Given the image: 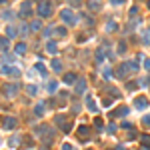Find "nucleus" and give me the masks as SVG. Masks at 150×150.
I'll list each match as a JSON object with an SVG mask.
<instances>
[{
  "mask_svg": "<svg viewBox=\"0 0 150 150\" xmlns=\"http://www.w3.org/2000/svg\"><path fill=\"white\" fill-rule=\"evenodd\" d=\"M136 70H138V64L130 60V62H124V64H120V66H118L116 76H118V78H126L130 72H136Z\"/></svg>",
  "mask_w": 150,
  "mask_h": 150,
  "instance_id": "1",
  "label": "nucleus"
},
{
  "mask_svg": "<svg viewBox=\"0 0 150 150\" xmlns=\"http://www.w3.org/2000/svg\"><path fill=\"white\" fill-rule=\"evenodd\" d=\"M36 134L40 136V138H44V142H46V144H50V142L54 140V130H52L50 126H46V124L38 126V128H36Z\"/></svg>",
  "mask_w": 150,
  "mask_h": 150,
  "instance_id": "2",
  "label": "nucleus"
},
{
  "mask_svg": "<svg viewBox=\"0 0 150 150\" xmlns=\"http://www.w3.org/2000/svg\"><path fill=\"white\" fill-rule=\"evenodd\" d=\"M38 16H44V18L52 16V2L50 0H42L38 4Z\"/></svg>",
  "mask_w": 150,
  "mask_h": 150,
  "instance_id": "3",
  "label": "nucleus"
},
{
  "mask_svg": "<svg viewBox=\"0 0 150 150\" xmlns=\"http://www.w3.org/2000/svg\"><path fill=\"white\" fill-rule=\"evenodd\" d=\"M54 124H56V126H60L64 132H70V128H72V122H66V118H64L62 114H58V116L54 118Z\"/></svg>",
  "mask_w": 150,
  "mask_h": 150,
  "instance_id": "4",
  "label": "nucleus"
},
{
  "mask_svg": "<svg viewBox=\"0 0 150 150\" xmlns=\"http://www.w3.org/2000/svg\"><path fill=\"white\" fill-rule=\"evenodd\" d=\"M60 16H62V20H64L66 24H76V20H78V18L74 16V12L68 10V8H64V10L60 12Z\"/></svg>",
  "mask_w": 150,
  "mask_h": 150,
  "instance_id": "5",
  "label": "nucleus"
},
{
  "mask_svg": "<svg viewBox=\"0 0 150 150\" xmlns=\"http://www.w3.org/2000/svg\"><path fill=\"white\" fill-rule=\"evenodd\" d=\"M20 16H22V18L32 16V2H30V0L22 2V6H20Z\"/></svg>",
  "mask_w": 150,
  "mask_h": 150,
  "instance_id": "6",
  "label": "nucleus"
},
{
  "mask_svg": "<svg viewBox=\"0 0 150 150\" xmlns=\"http://www.w3.org/2000/svg\"><path fill=\"white\" fill-rule=\"evenodd\" d=\"M148 106V100L144 98V96H138V98H134V108L136 110H144Z\"/></svg>",
  "mask_w": 150,
  "mask_h": 150,
  "instance_id": "7",
  "label": "nucleus"
},
{
  "mask_svg": "<svg viewBox=\"0 0 150 150\" xmlns=\"http://www.w3.org/2000/svg\"><path fill=\"white\" fill-rule=\"evenodd\" d=\"M18 90H20V86H18V84H6V86H4V92H6L8 96H14Z\"/></svg>",
  "mask_w": 150,
  "mask_h": 150,
  "instance_id": "8",
  "label": "nucleus"
},
{
  "mask_svg": "<svg viewBox=\"0 0 150 150\" xmlns=\"http://www.w3.org/2000/svg\"><path fill=\"white\" fill-rule=\"evenodd\" d=\"M88 136H90V128H88L86 124H84V126H80V128H78V138H80V140H84V138H88Z\"/></svg>",
  "mask_w": 150,
  "mask_h": 150,
  "instance_id": "9",
  "label": "nucleus"
},
{
  "mask_svg": "<svg viewBox=\"0 0 150 150\" xmlns=\"http://www.w3.org/2000/svg\"><path fill=\"white\" fill-rule=\"evenodd\" d=\"M4 128H8V130H12V128H16V118H4Z\"/></svg>",
  "mask_w": 150,
  "mask_h": 150,
  "instance_id": "10",
  "label": "nucleus"
},
{
  "mask_svg": "<svg viewBox=\"0 0 150 150\" xmlns=\"http://www.w3.org/2000/svg\"><path fill=\"white\" fill-rule=\"evenodd\" d=\"M126 114H128V108H126V106H120V108H116L110 116H112V118H116V116H126Z\"/></svg>",
  "mask_w": 150,
  "mask_h": 150,
  "instance_id": "11",
  "label": "nucleus"
},
{
  "mask_svg": "<svg viewBox=\"0 0 150 150\" xmlns=\"http://www.w3.org/2000/svg\"><path fill=\"white\" fill-rule=\"evenodd\" d=\"M88 8L96 12V10H100V8H102V4H100V0H88Z\"/></svg>",
  "mask_w": 150,
  "mask_h": 150,
  "instance_id": "12",
  "label": "nucleus"
},
{
  "mask_svg": "<svg viewBox=\"0 0 150 150\" xmlns=\"http://www.w3.org/2000/svg\"><path fill=\"white\" fill-rule=\"evenodd\" d=\"M2 72H4V74H10V76H20V72H18L16 68H10V66H4Z\"/></svg>",
  "mask_w": 150,
  "mask_h": 150,
  "instance_id": "13",
  "label": "nucleus"
},
{
  "mask_svg": "<svg viewBox=\"0 0 150 150\" xmlns=\"http://www.w3.org/2000/svg\"><path fill=\"white\" fill-rule=\"evenodd\" d=\"M84 90H86V80H78V82H76V92L82 94Z\"/></svg>",
  "mask_w": 150,
  "mask_h": 150,
  "instance_id": "14",
  "label": "nucleus"
},
{
  "mask_svg": "<svg viewBox=\"0 0 150 150\" xmlns=\"http://www.w3.org/2000/svg\"><path fill=\"white\" fill-rule=\"evenodd\" d=\"M86 106H88V110L90 112H96L98 108H96V104H94V100L90 98V96H86Z\"/></svg>",
  "mask_w": 150,
  "mask_h": 150,
  "instance_id": "15",
  "label": "nucleus"
},
{
  "mask_svg": "<svg viewBox=\"0 0 150 150\" xmlns=\"http://www.w3.org/2000/svg\"><path fill=\"white\" fill-rule=\"evenodd\" d=\"M64 82H66V84H74V82H76V74H74V72L64 74Z\"/></svg>",
  "mask_w": 150,
  "mask_h": 150,
  "instance_id": "16",
  "label": "nucleus"
},
{
  "mask_svg": "<svg viewBox=\"0 0 150 150\" xmlns=\"http://www.w3.org/2000/svg\"><path fill=\"white\" fill-rule=\"evenodd\" d=\"M46 50H48L50 54H56V52H58V48H56V42H48V44H46Z\"/></svg>",
  "mask_w": 150,
  "mask_h": 150,
  "instance_id": "17",
  "label": "nucleus"
},
{
  "mask_svg": "<svg viewBox=\"0 0 150 150\" xmlns=\"http://www.w3.org/2000/svg\"><path fill=\"white\" fill-rule=\"evenodd\" d=\"M24 52H26V44H24V42L16 44V54H24Z\"/></svg>",
  "mask_w": 150,
  "mask_h": 150,
  "instance_id": "18",
  "label": "nucleus"
},
{
  "mask_svg": "<svg viewBox=\"0 0 150 150\" xmlns=\"http://www.w3.org/2000/svg\"><path fill=\"white\" fill-rule=\"evenodd\" d=\"M140 142H142L144 146H148V148H150V136H148V134H142V136H140Z\"/></svg>",
  "mask_w": 150,
  "mask_h": 150,
  "instance_id": "19",
  "label": "nucleus"
},
{
  "mask_svg": "<svg viewBox=\"0 0 150 150\" xmlns=\"http://www.w3.org/2000/svg\"><path fill=\"white\" fill-rule=\"evenodd\" d=\"M52 70H54V72H62V64H60L58 60H54V62H52Z\"/></svg>",
  "mask_w": 150,
  "mask_h": 150,
  "instance_id": "20",
  "label": "nucleus"
},
{
  "mask_svg": "<svg viewBox=\"0 0 150 150\" xmlns=\"http://www.w3.org/2000/svg\"><path fill=\"white\" fill-rule=\"evenodd\" d=\"M6 48H8V38L0 36V50H6Z\"/></svg>",
  "mask_w": 150,
  "mask_h": 150,
  "instance_id": "21",
  "label": "nucleus"
},
{
  "mask_svg": "<svg viewBox=\"0 0 150 150\" xmlns=\"http://www.w3.org/2000/svg\"><path fill=\"white\" fill-rule=\"evenodd\" d=\"M42 28V24H40V20H34L32 24H30V30H40Z\"/></svg>",
  "mask_w": 150,
  "mask_h": 150,
  "instance_id": "22",
  "label": "nucleus"
},
{
  "mask_svg": "<svg viewBox=\"0 0 150 150\" xmlns=\"http://www.w3.org/2000/svg\"><path fill=\"white\" fill-rule=\"evenodd\" d=\"M36 70L40 72V76H46V68H44V64H40V62H38V64H36Z\"/></svg>",
  "mask_w": 150,
  "mask_h": 150,
  "instance_id": "23",
  "label": "nucleus"
},
{
  "mask_svg": "<svg viewBox=\"0 0 150 150\" xmlns=\"http://www.w3.org/2000/svg\"><path fill=\"white\" fill-rule=\"evenodd\" d=\"M94 126H96L98 130H102V128H104V122H102L100 118H94Z\"/></svg>",
  "mask_w": 150,
  "mask_h": 150,
  "instance_id": "24",
  "label": "nucleus"
},
{
  "mask_svg": "<svg viewBox=\"0 0 150 150\" xmlns=\"http://www.w3.org/2000/svg\"><path fill=\"white\" fill-rule=\"evenodd\" d=\"M42 110H44V104H38L36 108H34V114H36V116H42V114H44Z\"/></svg>",
  "mask_w": 150,
  "mask_h": 150,
  "instance_id": "25",
  "label": "nucleus"
},
{
  "mask_svg": "<svg viewBox=\"0 0 150 150\" xmlns=\"http://www.w3.org/2000/svg\"><path fill=\"white\" fill-rule=\"evenodd\" d=\"M96 60H98V62H102V60H104V50H102V48L96 52Z\"/></svg>",
  "mask_w": 150,
  "mask_h": 150,
  "instance_id": "26",
  "label": "nucleus"
},
{
  "mask_svg": "<svg viewBox=\"0 0 150 150\" xmlns=\"http://www.w3.org/2000/svg\"><path fill=\"white\" fill-rule=\"evenodd\" d=\"M118 52H120V54L126 52V42H120V44H118Z\"/></svg>",
  "mask_w": 150,
  "mask_h": 150,
  "instance_id": "27",
  "label": "nucleus"
},
{
  "mask_svg": "<svg viewBox=\"0 0 150 150\" xmlns=\"http://www.w3.org/2000/svg\"><path fill=\"white\" fill-rule=\"evenodd\" d=\"M142 42H144L146 46L150 44V30H146V34H144V38H142Z\"/></svg>",
  "mask_w": 150,
  "mask_h": 150,
  "instance_id": "28",
  "label": "nucleus"
},
{
  "mask_svg": "<svg viewBox=\"0 0 150 150\" xmlns=\"http://www.w3.org/2000/svg\"><path fill=\"white\" fill-rule=\"evenodd\" d=\"M56 32H58V36H66V28H64V26H60Z\"/></svg>",
  "mask_w": 150,
  "mask_h": 150,
  "instance_id": "29",
  "label": "nucleus"
},
{
  "mask_svg": "<svg viewBox=\"0 0 150 150\" xmlns=\"http://www.w3.org/2000/svg\"><path fill=\"white\" fill-rule=\"evenodd\" d=\"M26 92H28V94H36L38 90H36V86H28V88H26Z\"/></svg>",
  "mask_w": 150,
  "mask_h": 150,
  "instance_id": "30",
  "label": "nucleus"
},
{
  "mask_svg": "<svg viewBox=\"0 0 150 150\" xmlns=\"http://www.w3.org/2000/svg\"><path fill=\"white\" fill-rule=\"evenodd\" d=\"M6 32H8V38H14V36H16V30H14V28H8Z\"/></svg>",
  "mask_w": 150,
  "mask_h": 150,
  "instance_id": "31",
  "label": "nucleus"
},
{
  "mask_svg": "<svg viewBox=\"0 0 150 150\" xmlns=\"http://www.w3.org/2000/svg\"><path fill=\"white\" fill-rule=\"evenodd\" d=\"M20 32H22V36H26V34H28V28H26L24 24H20Z\"/></svg>",
  "mask_w": 150,
  "mask_h": 150,
  "instance_id": "32",
  "label": "nucleus"
},
{
  "mask_svg": "<svg viewBox=\"0 0 150 150\" xmlns=\"http://www.w3.org/2000/svg\"><path fill=\"white\" fill-rule=\"evenodd\" d=\"M136 88H138L136 82H128V90H136Z\"/></svg>",
  "mask_w": 150,
  "mask_h": 150,
  "instance_id": "33",
  "label": "nucleus"
},
{
  "mask_svg": "<svg viewBox=\"0 0 150 150\" xmlns=\"http://www.w3.org/2000/svg\"><path fill=\"white\" fill-rule=\"evenodd\" d=\"M106 28H108V30H110V32H112V30H116V24H114L112 20H110V22H108V26H106Z\"/></svg>",
  "mask_w": 150,
  "mask_h": 150,
  "instance_id": "34",
  "label": "nucleus"
},
{
  "mask_svg": "<svg viewBox=\"0 0 150 150\" xmlns=\"http://www.w3.org/2000/svg\"><path fill=\"white\" fill-rule=\"evenodd\" d=\"M142 124H144V126H150V116H144V118H142Z\"/></svg>",
  "mask_w": 150,
  "mask_h": 150,
  "instance_id": "35",
  "label": "nucleus"
},
{
  "mask_svg": "<svg viewBox=\"0 0 150 150\" xmlns=\"http://www.w3.org/2000/svg\"><path fill=\"white\" fill-rule=\"evenodd\" d=\"M2 16H4V18H6V20H10V18H12V12H10V10H6V12H4V14H2Z\"/></svg>",
  "mask_w": 150,
  "mask_h": 150,
  "instance_id": "36",
  "label": "nucleus"
},
{
  "mask_svg": "<svg viewBox=\"0 0 150 150\" xmlns=\"http://www.w3.org/2000/svg\"><path fill=\"white\" fill-rule=\"evenodd\" d=\"M48 90L54 92V90H56V82H50V84H48Z\"/></svg>",
  "mask_w": 150,
  "mask_h": 150,
  "instance_id": "37",
  "label": "nucleus"
},
{
  "mask_svg": "<svg viewBox=\"0 0 150 150\" xmlns=\"http://www.w3.org/2000/svg\"><path fill=\"white\" fill-rule=\"evenodd\" d=\"M144 68L150 70V58H144Z\"/></svg>",
  "mask_w": 150,
  "mask_h": 150,
  "instance_id": "38",
  "label": "nucleus"
},
{
  "mask_svg": "<svg viewBox=\"0 0 150 150\" xmlns=\"http://www.w3.org/2000/svg\"><path fill=\"white\" fill-rule=\"evenodd\" d=\"M70 4H72V6H80V4H82V0H70Z\"/></svg>",
  "mask_w": 150,
  "mask_h": 150,
  "instance_id": "39",
  "label": "nucleus"
},
{
  "mask_svg": "<svg viewBox=\"0 0 150 150\" xmlns=\"http://www.w3.org/2000/svg\"><path fill=\"white\" fill-rule=\"evenodd\" d=\"M62 150H74V148H72L70 144H62Z\"/></svg>",
  "mask_w": 150,
  "mask_h": 150,
  "instance_id": "40",
  "label": "nucleus"
},
{
  "mask_svg": "<svg viewBox=\"0 0 150 150\" xmlns=\"http://www.w3.org/2000/svg\"><path fill=\"white\" fill-rule=\"evenodd\" d=\"M122 2H126V0H112V4H122Z\"/></svg>",
  "mask_w": 150,
  "mask_h": 150,
  "instance_id": "41",
  "label": "nucleus"
},
{
  "mask_svg": "<svg viewBox=\"0 0 150 150\" xmlns=\"http://www.w3.org/2000/svg\"><path fill=\"white\" fill-rule=\"evenodd\" d=\"M118 150H126V148H124V146H118Z\"/></svg>",
  "mask_w": 150,
  "mask_h": 150,
  "instance_id": "42",
  "label": "nucleus"
},
{
  "mask_svg": "<svg viewBox=\"0 0 150 150\" xmlns=\"http://www.w3.org/2000/svg\"><path fill=\"white\" fill-rule=\"evenodd\" d=\"M148 8H150V0H148Z\"/></svg>",
  "mask_w": 150,
  "mask_h": 150,
  "instance_id": "43",
  "label": "nucleus"
},
{
  "mask_svg": "<svg viewBox=\"0 0 150 150\" xmlns=\"http://www.w3.org/2000/svg\"><path fill=\"white\" fill-rule=\"evenodd\" d=\"M0 2H4V0H0Z\"/></svg>",
  "mask_w": 150,
  "mask_h": 150,
  "instance_id": "44",
  "label": "nucleus"
}]
</instances>
